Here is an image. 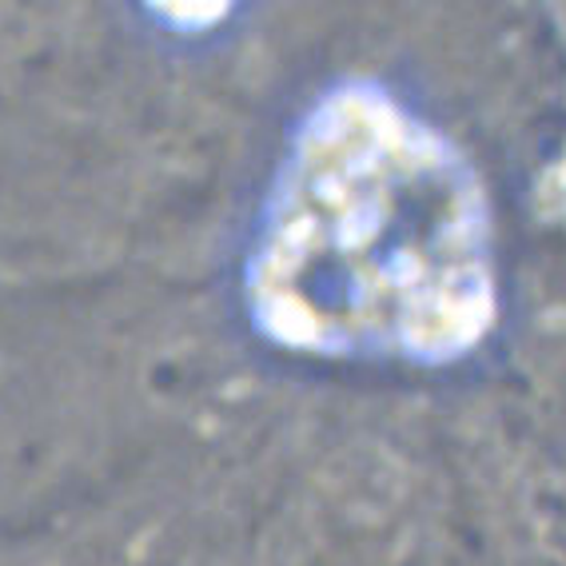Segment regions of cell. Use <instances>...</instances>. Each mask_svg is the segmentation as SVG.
I'll use <instances>...</instances> for the list:
<instances>
[{
	"label": "cell",
	"mask_w": 566,
	"mask_h": 566,
	"mask_svg": "<svg viewBox=\"0 0 566 566\" xmlns=\"http://www.w3.org/2000/svg\"><path fill=\"white\" fill-rule=\"evenodd\" d=\"M243 304L295 355L467 359L499 319L495 212L475 164L379 84L324 92L263 196Z\"/></svg>",
	"instance_id": "6da1fadb"
}]
</instances>
